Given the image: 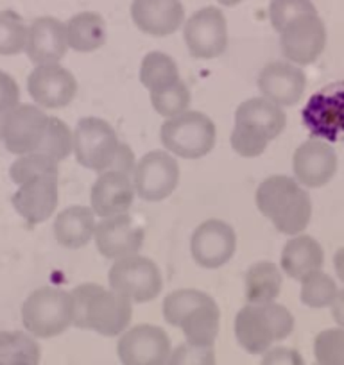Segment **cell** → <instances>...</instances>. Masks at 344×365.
Returning <instances> with one entry per match:
<instances>
[{
    "instance_id": "6da1fadb",
    "label": "cell",
    "mask_w": 344,
    "mask_h": 365,
    "mask_svg": "<svg viewBox=\"0 0 344 365\" xmlns=\"http://www.w3.org/2000/svg\"><path fill=\"white\" fill-rule=\"evenodd\" d=\"M256 208L283 235H301L312 219V199L296 178L271 175L255 194Z\"/></svg>"
},
{
    "instance_id": "7a4b0ae2",
    "label": "cell",
    "mask_w": 344,
    "mask_h": 365,
    "mask_svg": "<svg viewBox=\"0 0 344 365\" xmlns=\"http://www.w3.org/2000/svg\"><path fill=\"white\" fill-rule=\"evenodd\" d=\"M74 326L103 336L122 335L133 319V303L122 294L97 283H83L72 290Z\"/></svg>"
},
{
    "instance_id": "3957f363",
    "label": "cell",
    "mask_w": 344,
    "mask_h": 365,
    "mask_svg": "<svg viewBox=\"0 0 344 365\" xmlns=\"http://www.w3.org/2000/svg\"><path fill=\"white\" fill-rule=\"evenodd\" d=\"M163 317L183 331L188 344L213 347L221 326V312L210 294L196 289H180L163 301Z\"/></svg>"
},
{
    "instance_id": "277c9868",
    "label": "cell",
    "mask_w": 344,
    "mask_h": 365,
    "mask_svg": "<svg viewBox=\"0 0 344 365\" xmlns=\"http://www.w3.org/2000/svg\"><path fill=\"white\" fill-rule=\"evenodd\" d=\"M287 125L283 108L264 97L244 101L235 111L231 147L242 158H258Z\"/></svg>"
},
{
    "instance_id": "5b68a950",
    "label": "cell",
    "mask_w": 344,
    "mask_h": 365,
    "mask_svg": "<svg viewBox=\"0 0 344 365\" xmlns=\"http://www.w3.org/2000/svg\"><path fill=\"white\" fill-rule=\"evenodd\" d=\"M294 329V317L283 304H246L235 317L237 342L249 354H264L273 344L287 339Z\"/></svg>"
},
{
    "instance_id": "8992f818",
    "label": "cell",
    "mask_w": 344,
    "mask_h": 365,
    "mask_svg": "<svg viewBox=\"0 0 344 365\" xmlns=\"http://www.w3.org/2000/svg\"><path fill=\"white\" fill-rule=\"evenodd\" d=\"M160 138L167 153L183 160H199L212 153L217 142V128L212 118L201 111H185L178 117L165 118Z\"/></svg>"
},
{
    "instance_id": "52a82bcc",
    "label": "cell",
    "mask_w": 344,
    "mask_h": 365,
    "mask_svg": "<svg viewBox=\"0 0 344 365\" xmlns=\"http://www.w3.org/2000/svg\"><path fill=\"white\" fill-rule=\"evenodd\" d=\"M22 322L38 339H52L74 326L72 294L56 287H41L22 304Z\"/></svg>"
},
{
    "instance_id": "ba28073f",
    "label": "cell",
    "mask_w": 344,
    "mask_h": 365,
    "mask_svg": "<svg viewBox=\"0 0 344 365\" xmlns=\"http://www.w3.org/2000/svg\"><path fill=\"white\" fill-rule=\"evenodd\" d=\"M110 289L128 297L131 303H149L163 289L161 272L153 259L131 255L115 259L108 274Z\"/></svg>"
},
{
    "instance_id": "9c48e42d",
    "label": "cell",
    "mask_w": 344,
    "mask_h": 365,
    "mask_svg": "<svg viewBox=\"0 0 344 365\" xmlns=\"http://www.w3.org/2000/svg\"><path fill=\"white\" fill-rule=\"evenodd\" d=\"M121 143L110 122L103 118H81L74 129V156L79 165L97 174L111 167Z\"/></svg>"
},
{
    "instance_id": "30bf717a",
    "label": "cell",
    "mask_w": 344,
    "mask_h": 365,
    "mask_svg": "<svg viewBox=\"0 0 344 365\" xmlns=\"http://www.w3.org/2000/svg\"><path fill=\"white\" fill-rule=\"evenodd\" d=\"M49 115L34 104H19L0 117V140L16 156L38 150L49 125Z\"/></svg>"
},
{
    "instance_id": "8fae6325",
    "label": "cell",
    "mask_w": 344,
    "mask_h": 365,
    "mask_svg": "<svg viewBox=\"0 0 344 365\" xmlns=\"http://www.w3.org/2000/svg\"><path fill=\"white\" fill-rule=\"evenodd\" d=\"M136 195L147 202L165 201L180 182V165L167 150H151L138 160L133 174Z\"/></svg>"
},
{
    "instance_id": "7c38bea8",
    "label": "cell",
    "mask_w": 344,
    "mask_h": 365,
    "mask_svg": "<svg viewBox=\"0 0 344 365\" xmlns=\"http://www.w3.org/2000/svg\"><path fill=\"white\" fill-rule=\"evenodd\" d=\"M183 40L196 59H216L228 48V22L216 6L196 11L183 24Z\"/></svg>"
},
{
    "instance_id": "4fadbf2b",
    "label": "cell",
    "mask_w": 344,
    "mask_h": 365,
    "mask_svg": "<svg viewBox=\"0 0 344 365\" xmlns=\"http://www.w3.org/2000/svg\"><path fill=\"white\" fill-rule=\"evenodd\" d=\"M117 353L122 365H167L172 347L160 326L138 324L122 333Z\"/></svg>"
},
{
    "instance_id": "5bb4252c",
    "label": "cell",
    "mask_w": 344,
    "mask_h": 365,
    "mask_svg": "<svg viewBox=\"0 0 344 365\" xmlns=\"http://www.w3.org/2000/svg\"><path fill=\"white\" fill-rule=\"evenodd\" d=\"M237 249L233 227L219 219L205 220L196 227L191 238V255L203 269H219L226 265Z\"/></svg>"
},
{
    "instance_id": "9a60e30c",
    "label": "cell",
    "mask_w": 344,
    "mask_h": 365,
    "mask_svg": "<svg viewBox=\"0 0 344 365\" xmlns=\"http://www.w3.org/2000/svg\"><path fill=\"white\" fill-rule=\"evenodd\" d=\"M326 47V26L319 15L298 19L280 33V48L287 61L294 65H310L318 61Z\"/></svg>"
},
{
    "instance_id": "2e32d148",
    "label": "cell",
    "mask_w": 344,
    "mask_h": 365,
    "mask_svg": "<svg viewBox=\"0 0 344 365\" xmlns=\"http://www.w3.org/2000/svg\"><path fill=\"white\" fill-rule=\"evenodd\" d=\"M303 122L319 140L344 142V86L319 91L303 110Z\"/></svg>"
},
{
    "instance_id": "e0dca14e",
    "label": "cell",
    "mask_w": 344,
    "mask_h": 365,
    "mask_svg": "<svg viewBox=\"0 0 344 365\" xmlns=\"http://www.w3.org/2000/svg\"><path fill=\"white\" fill-rule=\"evenodd\" d=\"M27 91L40 108L58 110L76 99L77 81L70 70L54 65H38L27 77Z\"/></svg>"
},
{
    "instance_id": "ac0fdd59",
    "label": "cell",
    "mask_w": 344,
    "mask_h": 365,
    "mask_svg": "<svg viewBox=\"0 0 344 365\" xmlns=\"http://www.w3.org/2000/svg\"><path fill=\"white\" fill-rule=\"evenodd\" d=\"M256 84L264 99L278 104L280 108H289L300 103L303 97L307 76L300 65L290 61H273L262 68Z\"/></svg>"
},
{
    "instance_id": "d6986e66",
    "label": "cell",
    "mask_w": 344,
    "mask_h": 365,
    "mask_svg": "<svg viewBox=\"0 0 344 365\" xmlns=\"http://www.w3.org/2000/svg\"><path fill=\"white\" fill-rule=\"evenodd\" d=\"M294 178L305 188H321L332 181L337 170V154L328 142L307 140L293 158Z\"/></svg>"
},
{
    "instance_id": "ffe728a7",
    "label": "cell",
    "mask_w": 344,
    "mask_h": 365,
    "mask_svg": "<svg viewBox=\"0 0 344 365\" xmlns=\"http://www.w3.org/2000/svg\"><path fill=\"white\" fill-rule=\"evenodd\" d=\"M59 175H40L20 185L13 195L16 213L27 224H41L54 215L59 202Z\"/></svg>"
},
{
    "instance_id": "44dd1931",
    "label": "cell",
    "mask_w": 344,
    "mask_h": 365,
    "mask_svg": "<svg viewBox=\"0 0 344 365\" xmlns=\"http://www.w3.org/2000/svg\"><path fill=\"white\" fill-rule=\"evenodd\" d=\"M136 197L133 175L118 170L101 172L92 188V210L101 219L126 215Z\"/></svg>"
},
{
    "instance_id": "7402d4cb",
    "label": "cell",
    "mask_w": 344,
    "mask_h": 365,
    "mask_svg": "<svg viewBox=\"0 0 344 365\" xmlns=\"http://www.w3.org/2000/svg\"><path fill=\"white\" fill-rule=\"evenodd\" d=\"M143 233L142 227L133 222L131 217L117 215L110 219H103L97 224L96 240L97 251L108 259H121L126 256L138 255L143 245Z\"/></svg>"
},
{
    "instance_id": "603a6c76",
    "label": "cell",
    "mask_w": 344,
    "mask_h": 365,
    "mask_svg": "<svg viewBox=\"0 0 344 365\" xmlns=\"http://www.w3.org/2000/svg\"><path fill=\"white\" fill-rule=\"evenodd\" d=\"M69 48L65 24L52 16H40L33 20L27 29V43L24 52L34 66L59 63Z\"/></svg>"
},
{
    "instance_id": "cb8c5ba5",
    "label": "cell",
    "mask_w": 344,
    "mask_h": 365,
    "mask_svg": "<svg viewBox=\"0 0 344 365\" xmlns=\"http://www.w3.org/2000/svg\"><path fill=\"white\" fill-rule=\"evenodd\" d=\"M131 19L142 33L168 36L185 24L181 0H133Z\"/></svg>"
},
{
    "instance_id": "d4e9b609",
    "label": "cell",
    "mask_w": 344,
    "mask_h": 365,
    "mask_svg": "<svg viewBox=\"0 0 344 365\" xmlns=\"http://www.w3.org/2000/svg\"><path fill=\"white\" fill-rule=\"evenodd\" d=\"M323 263H325V252L321 244L308 235H296L283 245L280 265L289 278L303 282L312 272L321 270Z\"/></svg>"
},
{
    "instance_id": "484cf974",
    "label": "cell",
    "mask_w": 344,
    "mask_h": 365,
    "mask_svg": "<svg viewBox=\"0 0 344 365\" xmlns=\"http://www.w3.org/2000/svg\"><path fill=\"white\" fill-rule=\"evenodd\" d=\"M96 213L86 206H69L54 219V237L66 249H81L96 237Z\"/></svg>"
},
{
    "instance_id": "4316f807",
    "label": "cell",
    "mask_w": 344,
    "mask_h": 365,
    "mask_svg": "<svg viewBox=\"0 0 344 365\" xmlns=\"http://www.w3.org/2000/svg\"><path fill=\"white\" fill-rule=\"evenodd\" d=\"M66 40L72 51L88 54L106 43V22L99 13L83 11L65 22Z\"/></svg>"
},
{
    "instance_id": "83f0119b",
    "label": "cell",
    "mask_w": 344,
    "mask_h": 365,
    "mask_svg": "<svg viewBox=\"0 0 344 365\" xmlns=\"http://www.w3.org/2000/svg\"><path fill=\"white\" fill-rule=\"evenodd\" d=\"M282 272L271 262L253 263L246 272L244 294L248 304L276 303L282 290Z\"/></svg>"
},
{
    "instance_id": "f1b7e54d",
    "label": "cell",
    "mask_w": 344,
    "mask_h": 365,
    "mask_svg": "<svg viewBox=\"0 0 344 365\" xmlns=\"http://www.w3.org/2000/svg\"><path fill=\"white\" fill-rule=\"evenodd\" d=\"M36 336L24 331H0V365H40Z\"/></svg>"
},
{
    "instance_id": "f546056e",
    "label": "cell",
    "mask_w": 344,
    "mask_h": 365,
    "mask_svg": "<svg viewBox=\"0 0 344 365\" xmlns=\"http://www.w3.org/2000/svg\"><path fill=\"white\" fill-rule=\"evenodd\" d=\"M181 77L176 61L168 54L153 51L143 56L142 63H140V83L149 90V93L163 90V88L178 83Z\"/></svg>"
},
{
    "instance_id": "4dcf8cb0",
    "label": "cell",
    "mask_w": 344,
    "mask_h": 365,
    "mask_svg": "<svg viewBox=\"0 0 344 365\" xmlns=\"http://www.w3.org/2000/svg\"><path fill=\"white\" fill-rule=\"evenodd\" d=\"M337 292H339V289H337V283L333 282V278H330L328 274L323 272V270H318L301 282L300 299L308 308H318L319 310V308L332 307Z\"/></svg>"
},
{
    "instance_id": "1f68e13d",
    "label": "cell",
    "mask_w": 344,
    "mask_h": 365,
    "mask_svg": "<svg viewBox=\"0 0 344 365\" xmlns=\"http://www.w3.org/2000/svg\"><path fill=\"white\" fill-rule=\"evenodd\" d=\"M38 153L61 163L63 160H66L74 153V131L61 118L51 117L44 140L38 147Z\"/></svg>"
},
{
    "instance_id": "d6a6232c",
    "label": "cell",
    "mask_w": 344,
    "mask_h": 365,
    "mask_svg": "<svg viewBox=\"0 0 344 365\" xmlns=\"http://www.w3.org/2000/svg\"><path fill=\"white\" fill-rule=\"evenodd\" d=\"M149 96L154 111L165 118L178 117L191 110V90L181 79L163 90L151 91Z\"/></svg>"
},
{
    "instance_id": "836d02e7",
    "label": "cell",
    "mask_w": 344,
    "mask_h": 365,
    "mask_svg": "<svg viewBox=\"0 0 344 365\" xmlns=\"http://www.w3.org/2000/svg\"><path fill=\"white\" fill-rule=\"evenodd\" d=\"M40 175H59V163L38 150L19 156L9 168V178L19 187Z\"/></svg>"
},
{
    "instance_id": "e575fe53",
    "label": "cell",
    "mask_w": 344,
    "mask_h": 365,
    "mask_svg": "<svg viewBox=\"0 0 344 365\" xmlns=\"http://www.w3.org/2000/svg\"><path fill=\"white\" fill-rule=\"evenodd\" d=\"M27 29L19 13L0 11V56H16L26 51Z\"/></svg>"
},
{
    "instance_id": "d590c367",
    "label": "cell",
    "mask_w": 344,
    "mask_h": 365,
    "mask_svg": "<svg viewBox=\"0 0 344 365\" xmlns=\"http://www.w3.org/2000/svg\"><path fill=\"white\" fill-rule=\"evenodd\" d=\"M307 15H318L312 0H271L269 2V20L276 33H282L287 26Z\"/></svg>"
},
{
    "instance_id": "8d00e7d4",
    "label": "cell",
    "mask_w": 344,
    "mask_h": 365,
    "mask_svg": "<svg viewBox=\"0 0 344 365\" xmlns=\"http://www.w3.org/2000/svg\"><path fill=\"white\" fill-rule=\"evenodd\" d=\"M314 356L318 365H344V329L328 328L318 333Z\"/></svg>"
},
{
    "instance_id": "74e56055",
    "label": "cell",
    "mask_w": 344,
    "mask_h": 365,
    "mask_svg": "<svg viewBox=\"0 0 344 365\" xmlns=\"http://www.w3.org/2000/svg\"><path fill=\"white\" fill-rule=\"evenodd\" d=\"M167 365H217L216 351L213 347L185 342L172 349Z\"/></svg>"
},
{
    "instance_id": "f35d334b",
    "label": "cell",
    "mask_w": 344,
    "mask_h": 365,
    "mask_svg": "<svg viewBox=\"0 0 344 365\" xmlns=\"http://www.w3.org/2000/svg\"><path fill=\"white\" fill-rule=\"evenodd\" d=\"M20 104V88L9 73L0 70V117Z\"/></svg>"
},
{
    "instance_id": "ab89813d",
    "label": "cell",
    "mask_w": 344,
    "mask_h": 365,
    "mask_svg": "<svg viewBox=\"0 0 344 365\" xmlns=\"http://www.w3.org/2000/svg\"><path fill=\"white\" fill-rule=\"evenodd\" d=\"M260 365H305L303 356L293 347H271Z\"/></svg>"
},
{
    "instance_id": "60d3db41",
    "label": "cell",
    "mask_w": 344,
    "mask_h": 365,
    "mask_svg": "<svg viewBox=\"0 0 344 365\" xmlns=\"http://www.w3.org/2000/svg\"><path fill=\"white\" fill-rule=\"evenodd\" d=\"M136 163H138V161L135 160V153H133L131 147L126 145V143H121L117 156H115L113 163H111V167L108 168V170H118V172H124V174L133 175L135 174Z\"/></svg>"
},
{
    "instance_id": "b9f144b4",
    "label": "cell",
    "mask_w": 344,
    "mask_h": 365,
    "mask_svg": "<svg viewBox=\"0 0 344 365\" xmlns=\"http://www.w3.org/2000/svg\"><path fill=\"white\" fill-rule=\"evenodd\" d=\"M332 315H333V321L337 322L339 328L344 329V289L337 292L335 301L332 303Z\"/></svg>"
},
{
    "instance_id": "7bdbcfd3",
    "label": "cell",
    "mask_w": 344,
    "mask_h": 365,
    "mask_svg": "<svg viewBox=\"0 0 344 365\" xmlns=\"http://www.w3.org/2000/svg\"><path fill=\"white\" fill-rule=\"evenodd\" d=\"M333 267H335V272L339 276V279L344 283V247L337 249L335 256H333Z\"/></svg>"
},
{
    "instance_id": "ee69618b",
    "label": "cell",
    "mask_w": 344,
    "mask_h": 365,
    "mask_svg": "<svg viewBox=\"0 0 344 365\" xmlns=\"http://www.w3.org/2000/svg\"><path fill=\"white\" fill-rule=\"evenodd\" d=\"M221 6H224V8H235V6H238L241 2H244V0H217Z\"/></svg>"
}]
</instances>
